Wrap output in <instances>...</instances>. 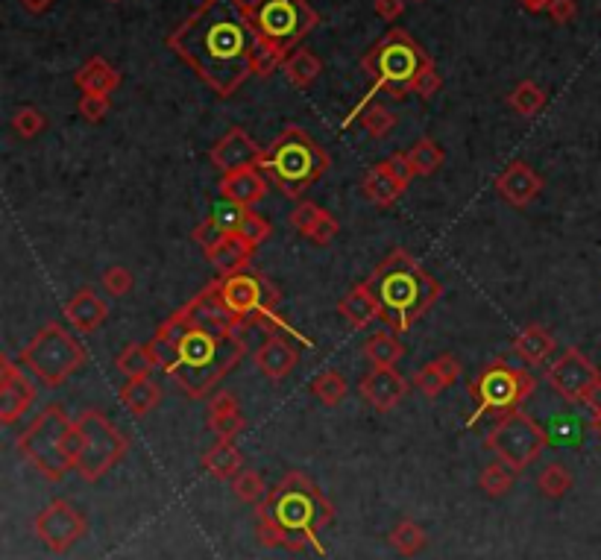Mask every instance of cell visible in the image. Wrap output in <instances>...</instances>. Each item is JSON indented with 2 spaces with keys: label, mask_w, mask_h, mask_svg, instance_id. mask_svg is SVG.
<instances>
[{
  "label": "cell",
  "mask_w": 601,
  "mask_h": 560,
  "mask_svg": "<svg viewBox=\"0 0 601 560\" xmlns=\"http://www.w3.org/2000/svg\"><path fill=\"white\" fill-rule=\"evenodd\" d=\"M405 156H408V165H411L414 176H431L446 162V153L440 150V144L431 135H423L411 150H405Z\"/></svg>",
  "instance_id": "35"
},
{
  "label": "cell",
  "mask_w": 601,
  "mask_h": 560,
  "mask_svg": "<svg viewBox=\"0 0 601 560\" xmlns=\"http://www.w3.org/2000/svg\"><path fill=\"white\" fill-rule=\"evenodd\" d=\"M223 235H226V232H220V229H217L215 223H212V217H206L203 223H197V229H194V235H191V238H194V241H197L203 250H209V247H215Z\"/></svg>",
  "instance_id": "48"
},
{
  "label": "cell",
  "mask_w": 601,
  "mask_h": 560,
  "mask_svg": "<svg viewBox=\"0 0 601 560\" xmlns=\"http://www.w3.org/2000/svg\"><path fill=\"white\" fill-rule=\"evenodd\" d=\"M575 15H578V3L575 0H555L549 6L552 24H569V21H575Z\"/></svg>",
  "instance_id": "49"
},
{
  "label": "cell",
  "mask_w": 601,
  "mask_h": 560,
  "mask_svg": "<svg viewBox=\"0 0 601 560\" xmlns=\"http://www.w3.org/2000/svg\"><path fill=\"white\" fill-rule=\"evenodd\" d=\"M534 390H537V379L525 367H511L505 358L490 361L467 385V393L475 402L470 426H475L481 417H493V414L502 417V414L519 411L525 399H531Z\"/></svg>",
  "instance_id": "9"
},
{
  "label": "cell",
  "mask_w": 601,
  "mask_h": 560,
  "mask_svg": "<svg viewBox=\"0 0 601 560\" xmlns=\"http://www.w3.org/2000/svg\"><path fill=\"white\" fill-rule=\"evenodd\" d=\"M508 106L519 118H537L546 109V91L537 86L534 80H522L508 94Z\"/></svg>",
  "instance_id": "36"
},
{
  "label": "cell",
  "mask_w": 601,
  "mask_h": 560,
  "mask_svg": "<svg viewBox=\"0 0 601 560\" xmlns=\"http://www.w3.org/2000/svg\"><path fill=\"white\" fill-rule=\"evenodd\" d=\"M335 519V505L305 473H288L256 505V537L267 549L326 555L320 531Z\"/></svg>",
  "instance_id": "3"
},
{
  "label": "cell",
  "mask_w": 601,
  "mask_h": 560,
  "mask_svg": "<svg viewBox=\"0 0 601 560\" xmlns=\"http://www.w3.org/2000/svg\"><path fill=\"white\" fill-rule=\"evenodd\" d=\"M203 253H206L209 264L215 267L220 276H235V273H247V270H250L258 247L256 244H250L244 235L229 232V235H223V238L217 241L215 247H209V250H203Z\"/></svg>",
  "instance_id": "24"
},
{
  "label": "cell",
  "mask_w": 601,
  "mask_h": 560,
  "mask_svg": "<svg viewBox=\"0 0 601 560\" xmlns=\"http://www.w3.org/2000/svg\"><path fill=\"white\" fill-rule=\"evenodd\" d=\"M74 86L83 94H106L109 97L121 88V71L115 65H109L103 56H91L77 68Z\"/></svg>",
  "instance_id": "26"
},
{
  "label": "cell",
  "mask_w": 601,
  "mask_h": 560,
  "mask_svg": "<svg viewBox=\"0 0 601 560\" xmlns=\"http://www.w3.org/2000/svg\"><path fill=\"white\" fill-rule=\"evenodd\" d=\"M112 109V100L106 94H83L80 103H77V112L86 118L88 124H100Z\"/></svg>",
  "instance_id": "46"
},
{
  "label": "cell",
  "mask_w": 601,
  "mask_h": 560,
  "mask_svg": "<svg viewBox=\"0 0 601 560\" xmlns=\"http://www.w3.org/2000/svg\"><path fill=\"white\" fill-rule=\"evenodd\" d=\"M593 414H601V379H599V385L596 388L590 390V396H587V402H584Z\"/></svg>",
  "instance_id": "52"
},
{
  "label": "cell",
  "mask_w": 601,
  "mask_h": 560,
  "mask_svg": "<svg viewBox=\"0 0 601 560\" xmlns=\"http://www.w3.org/2000/svg\"><path fill=\"white\" fill-rule=\"evenodd\" d=\"M373 9H376V15H379L382 21L393 24V21H399V18L405 15V0H376Z\"/></svg>",
  "instance_id": "50"
},
{
  "label": "cell",
  "mask_w": 601,
  "mask_h": 560,
  "mask_svg": "<svg viewBox=\"0 0 601 560\" xmlns=\"http://www.w3.org/2000/svg\"><path fill=\"white\" fill-rule=\"evenodd\" d=\"M590 429H593L596 437H601V414H593V417H590Z\"/></svg>",
  "instance_id": "54"
},
{
  "label": "cell",
  "mask_w": 601,
  "mask_h": 560,
  "mask_svg": "<svg viewBox=\"0 0 601 560\" xmlns=\"http://www.w3.org/2000/svg\"><path fill=\"white\" fill-rule=\"evenodd\" d=\"M109 3H121V0H109Z\"/></svg>",
  "instance_id": "55"
},
{
  "label": "cell",
  "mask_w": 601,
  "mask_h": 560,
  "mask_svg": "<svg viewBox=\"0 0 601 560\" xmlns=\"http://www.w3.org/2000/svg\"><path fill=\"white\" fill-rule=\"evenodd\" d=\"M77 473L94 484L112 473L129 452V437L100 408H86L77 420Z\"/></svg>",
  "instance_id": "10"
},
{
  "label": "cell",
  "mask_w": 601,
  "mask_h": 560,
  "mask_svg": "<svg viewBox=\"0 0 601 560\" xmlns=\"http://www.w3.org/2000/svg\"><path fill=\"white\" fill-rule=\"evenodd\" d=\"M150 344L159 367L171 373L173 382L191 399H206L247 355L244 332L200 323L188 302L156 329Z\"/></svg>",
  "instance_id": "2"
},
{
  "label": "cell",
  "mask_w": 601,
  "mask_h": 560,
  "mask_svg": "<svg viewBox=\"0 0 601 560\" xmlns=\"http://www.w3.org/2000/svg\"><path fill=\"white\" fill-rule=\"evenodd\" d=\"M431 65L426 47L417 42L408 30L393 27L379 42L361 56V71L373 80L367 91L379 94L387 91L390 100H405L411 94L414 80Z\"/></svg>",
  "instance_id": "7"
},
{
  "label": "cell",
  "mask_w": 601,
  "mask_h": 560,
  "mask_svg": "<svg viewBox=\"0 0 601 560\" xmlns=\"http://www.w3.org/2000/svg\"><path fill=\"white\" fill-rule=\"evenodd\" d=\"M282 71H285V77H288L291 86L297 88V91H305V88L314 86L317 77L323 74V62H320V56L311 47H297L294 53H288Z\"/></svg>",
  "instance_id": "30"
},
{
  "label": "cell",
  "mask_w": 601,
  "mask_h": 560,
  "mask_svg": "<svg viewBox=\"0 0 601 560\" xmlns=\"http://www.w3.org/2000/svg\"><path fill=\"white\" fill-rule=\"evenodd\" d=\"M516 473L508 467V464H502V461H493V464H487L481 475H478V487L490 496V499H499V496H505L511 487H514Z\"/></svg>",
  "instance_id": "38"
},
{
  "label": "cell",
  "mask_w": 601,
  "mask_h": 560,
  "mask_svg": "<svg viewBox=\"0 0 601 560\" xmlns=\"http://www.w3.org/2000/svg\"><path fill=\"white\" fill-rule=\"evenodd\" d=\"M411 179H414V171H411V165H408V156H405V153H393V156H387L379 165H373L370 171L364 173V179H361V194H364L373 206L390 209V206H396L399 197L408 191Z\"/></svg>",
  "instance_id": "16"
},
{
  "label": "cell",
  "mask_w": 601,
  "mask_h": 560,
  "mask_svg": "<svg viewBox=\"0 0 601 560\" xmlns=\"http://www.w3.org/2000/svg\"><path fill=\"white\" fill-rule=\"evenodd\" d=\"M572 484H575V478L563 464H549L543 473L537 475V490L546 499H563L572 490Z\"/></svg>",
  "instance_id": "40"
},
{
  "label": "cell",
  "mask_w": 601,
  "mask_h": 560,
  "mask_svg": "<svg viewBox=\"0 0 601 560\" xmlns=\"http://www.w3.org/2000/svg\"><path fill=\"white\" fill-rule=\"evenodd\" d=\"M33 402H36V385L24 376V370L9 355H3L0 358V423L3 426L18 423L30 411Z\"/></svg>",
  "instance_id": "17"
},
{
  "label": "cell",
  "mask_w": 601,
  "mask_h": 560,
  "mask_svg": "<svg viewBox=\"0 0 601 560\" xmlns=\"http://www.w3.org/2000/svg\"><path fill=\"white\" fill-rule=\"evenodd\" d=\"M217 294L229 314L241 326H256L258 320L279 308V291L264 273H235V276H217Z\"/></svg>",
  "instance_id": "13"
},
{
  "label": "cell",
  "mask_w": 601,
  "mask_h": 560,
  "mask_svg": "<svg viewBox=\"0 0 601 560\" xmlns=\"http://www.w3.org/2000/svg\"><path fill=\"white\" fill-rule=\"evenodd\" d=\"M232 493L244 505H258L267 496V484H264V478L256 470H241L232 478Z\"/></svg>",
  "instance_id": "42"
},
{
  "label": "cell",
  "mask_w": 601,
  "mask_h": 560,
  "mask_svg": "<svg viewBox=\"0 0 601 560\" xmlns=\"http://www.w3.org/2000/svg\"><path fill=\"white\" fill-rule=\"evenodd\" d=\"M555 349H558L555 335H552L546 326H537V323L525 326V329L514 338V352L525 361V364H528V367H540V364H543Z\"/></svg>",
  "instance_id": "28"
},
{
  "label": "cell",
  "mask_w": 601,
  "mask_h": 560,
  "mask_svg": "<svg viewBox=\"0 0 601 560\" xmlns=\"http://www.w3.org/2000/svg\"><path fill=\"white\" fill-rule=\"evenodd\" d=\"M516 3H519L525 12H534V15H537V12H549V6H552L555 0H516Z\"/></svg>",
  "instance_id": "51"
},
{
  "label": "cell",
  "mask_w": 601,
  "mask_h": 560,
  "mask_svg": "<svg viewBox=\"0 0 601 560\" xmlns=\"http://www.w3.org/2000/svg\"><path fill=\"white\" fill-rule=\"evenodd\" d=\"M599 367L578 349V346H569L563 349L558 358L549 364L546 370V382L549 388L558 393L563 402H587L590 390L599 385Z\"/></svg>",
  "instance_id": "15"
},
{
  "label": "cell",
  "mask_w": 601,
  "mask_h": 560,
  "mask_svg": "<svg viewBox=\"0 0 601 560\" xmlns=\"http://www.w3.org/2000/svg\"><path fill=\"white\" fill-rule=\"evenodd\" d=\"M414 3H423V0H414Z\"/></svg>",
  "instance_id": "56"
},
{
  "label": "cell",
  "mask_w": 601,
  "mask_h": 560,
  "mask_svg": "<svg viewBox=\"0 0 601 560\" xmlns=\"http://www.w3.org/2000/svg\"><path fill=\"white\" fill-rule=\"evenodd\" d=\"M132 285H135V276H132V270H127L124 264H112L100 276V288L109 297H127L129 291H132Z\"/></svg>",
  "instance_id": "44"
},
{
  "label": "cell",
  "mask_w": 601,
  "mask_h": 560,
  "mask_svg": "<svg viewBox=\"0 0 601 560\" xmlns=\"http://www.w3.org/2000/svg\"><path fill=\"white\" fill-rule=\"evenodd\" d=\"M314 399H320L323 408H338L346 399V379L338 370H323L314 382H311Z\"/></svg>",
  "instance_id": "37"
},
{
  "label": "cell",
  "mask_w": 601,
  "mask_h": 560,
  "mask_svg": "<svg viewBox=\"0 0 601 560\" xmlns=\"http://www.w3.org/2000/svg\"><path fill=\"white\" fill-rule=\"evenodd\" d=\"M443 86V80H440V74H437V68H434V62H431L429 68L414 80V86H411V94H417V97H423V100H431L437 91Z\"/></svg>",
  "instance_id": "47"
},
{
  "label": "cell",
  "mask_w": 601,
  "mask_h": 560,
  "mask_svg": "<svg viewBox=\"0 0 601 560\" xmlns=\"http://www.w3.org/2000/svg\"><path fill=\"white\" fill-rule=\"evenodd\" d=\"M250 15L261 42L270 44L285 59L320 24V15L308 0H250Z\"/></svg>",
  "instance_id": "11"
},
{
  "label": "cell",
  "mask_w": 601,
  "mask_h": 560,
  "mask_svg": "<svg viewBox=\"0 0 601 560\" xmlns=\"http://www.w3.org/2000/svg\"><path fill=\"white\" fill-rule=\"evenodd\" d=\"M390 546H393V552L396 555H402V558H417L426 546H429V534H426V528L420 525V522H414V519H399L393 528H390Z\"/></svg>",
  "instance_id": "33"
},
{
  "label": "cell",
  "mask_w": 601,
  "mask_h": 560,
  "mask_svg": "<svg viewBox=\"0 0 601 560\" xmlns=\"http://www.w3.org/2000/svg\"><path fill=\"white\" fill-rule=\"evenodd\" d=\"M18 455L50 484L62 481L77 467V426L62 405L42 408L27 429L15 437Z\"/></svg>",
  "instance_id": "6"
},
{
  "label": "cell",
  "mask_w": 601,
  "mask_h": 560,
  "mask_svg": "<svg viewBox=\"0 0 601 560\" xmlns=\"http://www.w3.org/2000/svg\"><path fill=\"white\" fill-rule=\"evenodd\" d=\"M44 130H47V115H44L42 109H36V106H21V109L12 115V132H15L18 138H24V141L42 135Z\"/></svg>",
  "instance_id": "43"
},
{
  "label": "cell",
  "mask_w": 601,
  "mask_h": 560,
  "mask_svg": "<svg viewBox=\"0 0 601 560\" xmlns=\"http://www.w3.org/2000/svg\"><path fill=\"white\" fill-rule=\"evenodd\" d=\"M338 311H341V317H344L352 329H367V326H373L376 320H382L379 302L370 294L367 282H358V285L346 294L344 300L338 302Z\"/></svg>",
  "instance_id": "27"
},
{
  "label": "cell",
  "mask_w": 601,
  "mask_h": 560,
  "mask_svg": "<svg viewBox=\"0 0 601 560\" xmlns=\"http://www.w3.org/2000/svg\"><path fill=\"white\" fill-rule=\"evenodd\" d=\"M493 185H496V194H499L508 206H514V209H528V206L543 194L546 179L534 171L531 165H525V162H511L505 171L496 176Z\"/></svg>",
  "instance_id": "20"
},
{
  "label": "cell",
  "mask_w": 601,
  "mask_h": 560,
  "mask_svg": "<svg viewBox=\"0 0 601 560\" xmlns=\"http://www.w3.org/2000/svg\"><path fill=\"white\" fill-rule=\"evenodd\" d=\"M332 168V156L302 127H285L267 147L258 171L285 200H302L305 191Z\"/></svg>",
  "instance_id": "5"
},
{
  "label": "cell",
  "mask_w": 601,
  "mask_h": 560,
  "mask_svg": "<svg viewBox=\"0 0 601 560\" xmlns=\"http://www.w3.org/2000/svg\"><path fill=\"white\" fill-rule=\"evenodd\" d=\"M367 288L379 302V314L390 332H411L443 297V285L408 250H393L370 276Z\"/></svg>",
  "instance_id": "4"
},
{
  "label": "cell",
  "mask_w": 601,
  "mask_h": 560,
  "mask_svg": "<svg viewBox=\"0 0 601 560\" xmlns=\"http://www.w3.org/2000/svg\"><path fill=\"white\" fill-rule=\"evenodd\" d=\"M396 115L387 109L385 103H379V100H373L361 115H358V124H361V130L367 132V135H373V138H385L390 135V130L396 127Z\"/></svg>",
  "instance_id": "39"
},
{
  "label": "cell",
  "mask_w": 601,
  "mask_h": 560,
  "mask_svg": "<svg viewBox=\"0 0 601 560\" xmlns=\"http://www.w3.org/2000/svg\"><path fill=\"white\" fill-rule=\"evenodd\" d=\"M206 426H209V431L215 434L217 440H235L238 434L250 429V423L241 414V408L238 411H223V414H206Z\"/></svg>",
  "instance_id": "41"
},
{
  "label": "cell",
  "mask_w": 601,
  "mask_h": 560,
  "mask_svg": "<svg viewBox=\"0 0 601 560\" xmlns=\"http://www.w3.org/2000/svg\"><path fill=\"white\" fill-rule=\"evenodd\" d=\"M217 191L226 203H235V206H244V209H253L258 206L267 191H270V179L258 168H244V171L220 173V182H217Z\"/></svg>",
  "instance_id": "22"
},
{
  "label": "cell",
  "mask_w": 601,
  "mask_h": 560,
  "mask_svg": "<svg viewBox=\"0 0 601 560\" xmlns=\"http://www.w3.org/2000/svg\"><path fill=\"white\" fill-rule=\"evenodd\" d=\"M402 355H405V344H402L399 335L390 332V329H382V332L370 335L367 344H364V358H367L373 367H396Z\"/></svg>",
  "instance_id": "34"
},
{
  "label": "cell",
  "mask_w": 601,
  "mask_h": 560,
  "mask_svg": "<svg viewBox=\"0 0 601 560\" xmlns=\"http://www.w3.org/2000/svg\"><path fill=\"white\" fill-rule=\"evenodd\" d=\"M115 367L127 379H147L159 367V358H156L153 344H127L118 352Z\"/></svg>",
  "instance_id": "31"
},
{
  "label": "cell",
  "mask_w": 601,
  "mask_h": 560,
  "mask_svg": "<svg viewBox=\"0 0 601 560\" xmlns=\"http://www.w3.org/2000/svg\"><path fill=\"white\" fill-rule=\"evenodd\" d=\"M264 159V147H258V141L244 130V127H232L217 138V144L209 150V162L220 173L244 171V168H258Z\"/></svg>",
  "instance_id": "18"
},
{
  "label": "cell",
  "mask_w": 601,
  "mask_h": 560,
  "mask_svg": "<svg viewBox=\"0 0 601 560\" xmlns=\"http://www.w3.org/2000/svg\"><path fill=\"white\" fill-rule=\"evenodd\" d=\"M484 446L496 455V461L508 464L519 475L525 473L534 461H540V455L549 446V434L528 411L519 408L511 414H502L493 423V429L484 437Z\"/></svg>",
  "instance_id": "12"
},
{
  "label": "cell",
  "mask_w": 601,
  "mask_h": 560,
  "mask_svg": "<svg viewBox=\"0 0 601 560\" xmlns=\"http://www.w3.org/2000/svg\"><path fill=\"white\" fill-rule=\"evenodd\" d=\"M414 388L420 390V393H426V396H440L443 390L449 388V382H446V376H443V370L437 367V361H431L426 367H420L417 373H414V382H411Z\"/></svg>",
  "instance_id": "45"
},
{
  "label": "cell",
  "mask_w": 601,
  "mask_h": 560,
  "mask_svg": "<svg viewBox=\"0 0 601 560\" xmlns=\"http://www.w3.org/2000/svg\"><path fill=\"white\" fill-rule=\"evenodd\" d=\"M288 220H291V226L300 232L302 238H308V241L317 244V247L332 244L335 235L341 232L338 217L329 215L323 206H317V203H311V200H297V206H294V212H291Z\"/></svg>",
  "instance_id": "23"
},
{
  "label": "cell",
  "mask_w": 601,
  "mask_h": 560,
  "mask_svg": "<svg viewBox=\"0 0 601 560\" xmlns=\"http://www.w3.org/2000/svg\"><path fill=\"white\" fill-rule=\"evenodd\" d=\"M27 12H33V15H39V12H44L53 0H18Z\"/></svg>",
  "instance_id": "53"
},
{
  "label": "cell",
  "mask_w": 601,
  "mask_h": 560,
  "mask_svg": "<svg viewBox=\"0 0 601 560\" xmlns=\"http://www.w3.org/2000/svg\"><path fill=\"white\" fill-rule=\"evenodd\" d=\"M253 361H256V370L267 382H282L297 367L300 352L291 344V335H267V341L256 349Z\"/></svg>",
  "instance_id": "21"
},
{
  "label": "cell",
  "mask_w": 601,
  "mask_h": 560,
  "mask_svg": "<svg viewBox=\"0 0 601 560\" xmlns=\"http://www.w3.org/2000/svg\"><path fill=\"white\" fill-rule=\"evenodd\" d=\"M361 399L373 408V411H379V414H387V411H393L405 396H408V379L405 376H399V370L396 367H373L364 379H361Z\"/></svg>",
  "instance_id": "19"
},
{
  "label": "cell",
  "mask_w": 601,
  "mask_h": 560,
  "mask_svg": "<svg viewBox=\"0 0 601 560\" xmlns=\"http://www.w3.org/2000/svg\"><path fill=\"white\" fill-rule=\"evenodd\" d=\"M62 314L71 323V329H77L80 335H91L106 323L109 305L94 288H80L71 300L62 305Z\"/></svg>",
  "instance_id": "25"
},
{
  "label": "cell",
  "mask_w": 601,
  "mask_h": 560,
  "mask_svg": "<svg viewBox=\"0 0 601 560\" xmlns=\"http://www.w3.org/2000/svg\"><path fill=\"white\" fill-rule=\"evenodd\" d=\"M261 44L250 0H203L171 36L168 47L220 100L232 97L253 77Z\"/></svg>",
  "instance_id": "1"
},
{
  "label": "cell",
  "mask_w": 601,
  "mask_h": 560,
  "mask_svg": "<svg viewBox=\"0 0 601 560\" xmlns=\"http://www.w3.org/2000/svg\"><path fill=\"white\" fill-rule=\"evenodd\" d=\"M203 470L217 481H232L244 470V455L235 446V440H217L215 446L206 449L203 455Z\"/></svg>",
  "instance_id": "29"
},
{
  "label": "cell",
  "mask_w": 601,
  "mask_h": 560,
  "mask_svg": "<svg viewBox=\"0 0 601 560\" xmlns=\"http://www.w3.org/2000/svg\"><path fill=\"white\" fill-rule=\"evenodd\" d=\"M86 531V517L68 499H53L47 508L39 511V517L33 519L36 540L42 543L47 552H53V555L71 552L86 537Z\"/></svg>",
  "instance_id": "14"
},
{
  "label": "cell",
  "mask_w": 601,
  "mask_h": 560,
  "mask_svg": "<svg viewBox=\"0 0 601 560\" xmlns=\"http://www.w3.org/2000/svg\"><path fill=\"white\" fill-rule=\"evenodd\" d=\"M121 402L132 417H147L162 402V388L150 376L147 379H129L121 388Z\"/></svg>",
  "instance_id": "32"
},
{
  "label": "cell",
  "mask_w": 601,
  "mask_h": 560,
  "mask_svg": "<svg viewBox=\"0 0 601 560\" xmlns=\"http://www.w3.org/2000/svg\"><path fill=\"white\" fill-rule=\"evenodd\" d=\"M18 361L42 382L44 388L56 390L86 364L88 352L65 326L44 323L33 335V341L21 349Z\"/></svg>",
  "instance_id": "8"
}]
</instances>
